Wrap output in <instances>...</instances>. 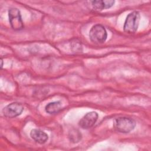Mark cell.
I'll return each instance as SVG.
<instances>
[{
	"label": "cell",
	"mask_w": 151,
	"mask_h": 151,
	"mask_svg": "<svg viewBox=\"0 0 151 151\" xmlns=\"http://www.w3.org/2000/svg\"><path fill=\"white\" fill-rule=\"evenodd\" d=\"M136 126V122L132 118L122 117L116 119L113 123L114 129L120 133H127L133 130Z\"/></svg>",
	"instance_id": "cell-1"
},
{
	"label": "cell",
	"mask_w": 151,
	"mask_h": 151,
	"mask_svg": "<svg viewBox=\"0 0 151 151\" xmlns=\"http://www.w3.org/2000/svg\"><path fill=\"white\" fill-rule=\"evenodd\" d=\"M140 14L137 11H133L130 13L125 20L123 29L128 34H134L136 32L140 21Z\"/></svg>",
	"instance_id": "cell-2"
},
{
	"label": "cell",
	"mask_w": 151,
	"mask_h": 151,
	"mask_svg": "<svg viewBox=\"0 0 151 151\" xmlns=\"http://www.w3.org/2000/svg\"><path fill=\"white\" fill-rule=\"evenodd\" d=\"M90 40L96 44H101L105 42L107 37V31L101 24L94 25L89 32Z\"/></svg>",
	"instance_id": "cell-3"
},
{
	"label": "cell",
	"mask_w": 151,
	"mask_h": 151,
	"mask_svg": "<svg viewBox=\"0 0 151 151\" xmlns=\"http://www.w3.org/2000/svg\"><path fill=\"white\" fill-rule=\"evenodd\" d=\"M9 21L12 28L14 30H21L24 28V24L19 9L11 8L8 11Z\"/></svg>",
	"instance_id": "cell-4"
},
{
	"label": "cell",
	"mask_w": 151,
	"mask_h": 151,
	"mask_svg": "<svg viewBox=\"0 0 151 151\" xmlns=\"http://www.w3.org/2000/svg\"><path fill=\"white\" fill-rule=\"evenodd\" d=\"M24 110L23 106L19 103L14 102L6 106L2 110L4 116L8 118H14L19 116Z\"/></svg>",
	"instance_id": "cell-5"
},
{
	"label": "cell",
	"mask_w": 151,
	"mask_h": 151,
	"mask_svg": "<svg viewBox=\"0 0 151 151\" xmlns=\"http://www.w3.org/2000/svg\"><path fill=\"white\" fill-rule=\"evenodd\" d=\"M98 118V114L96 111L87 113L79 121V126L84 129L91 127L96 122Z\"/></svg>",
	"instance_id": "cell-6"
},
{
	"label": "cell",
	"mask_w": 151,
	"mask_h": 151,
	"mask_svg": "<svg viewBox=\"0 0 151 151\" xmlns=\"http://www.w3.org/2000/svg\"><path fill=\"white\" fill-rule=\"evenodd\" d=\"M30 136L35 142L39 144L45 143L48 139V136L46 133L41 130L35 129L31 131Z\"/></svg>",
	"instance_id": "cell-7"
},
{
	"label": "cell",
	"mask_w": 151,
	"mask_h": 151,
	"mask_svg": "<svg viewBox=\"0 0 151 151\" xmlns=\"http://www.w3.org/2000/svg\"><path fill=\"white\" fill-rule=\"evenodd\" d=\"M115 1L113 0L105 1H93L91 4L93 8L97 10H103L104 9H108L113 6Z\"/></svg>",
	"instance_id": "cell-8"
},
{
	"label": "cell",
	"mask_w": 151,
	"mask_h": 151,
	"mask_svg": "<svg viewBox=\"0 0 151 151\" xmlns=\"http://www.w3.org/2000/svg\"><path fill=\"white\" fill-rule=\"evenodd\" d=\"M61 110V103L60 101L51 102L47 104L45 107V110L48 114H55L58 113Z\"/></svg>",
	"instance_id": "cell-9"
},
{
	"label": "cell",
	"mask_w": 151,
	"mask_h": 151,
	"mask_svg": "<svg viewBox=\"0 0 151 151\" xmlns=\"http://www.w3.org/2000/svg\"><path fill=\"white\" fill-rule=\"evenodd\" d=\"M69 138L70 141L73 143H77L81 138V133L77 130H74L70 132Z\"/></svg>",
	"instance_id": "cell-10"
},
{
	"label": "cell",
	"mask_w": 151,
	"mask_h": 151,
	"mask_svg": "<svg viewBox=\"0 0 151 151\" xmlns=\"http://www.w3.org/2000/svg\"><path fill=\"white\" fill-rule=\"evenodd\" d=\"M1 68H2V66H3V60H2V59H1Z\"/></svg>",
	"instance_id": "cell-11"
}]
</instances>
